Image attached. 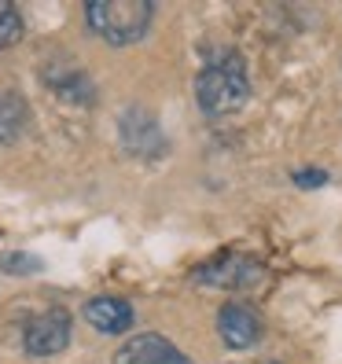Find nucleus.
I'll return each instance as SVG.
<instances>
[{
  "mask_svg": "<svg viewBox=\"0 0 342 364\" xmlns=\"http://www.w3.org/2000/svg\"><path fill=\"white\" fill-rule=\"evenodd\" d=\"M26 118H30L26 100L18 92H11V89H0V144H11L18 133H23Z\"/></svg>",
  "mask_w": 342,
  "mask_h": 364,
  "instance_id": "1a4fd4ad",
  "label": "nucleus"
},
{
  "mask_svg": "<svg viewBox=\"0 0 342 364\" xmlns=\"http://www.w3.org/2000/svg\"><path fill=\"white\" fill-rule=\"evenodd\" d=\"M196 100H199V107L210 118L240 111V107L250 100V77H247L243 55L228 52L218 63H210V67L199 74V81H196Z\"/></svg>",
  "mask_w": 342,
  "mask_h": 364,
  "instance_id": "f257e3e1",
  "label": "nucleus"
},
{
  "mask_svg": "<svg viewBox=\"0 0 342 364\" xmlns=\"http://www.w3.org/2000/svg\"><path fill=\"white\" fill-rule=\"evenodd\" d=\"M85 320L103 335H122V331L133 328V306L122 302V298L103 294V298H92V302L85 306Z\"/></svg>",
  "mask_w": 342,
  "mask_h": 364,
  "instance_id": "0eeeda50",
  "label": "nucleus"
},
{
  "mask_svg": "<svg viewBox=\"0 0 342 364\" xmlns=\"http://www.w3.org/2000/svg\"><path fill=\"white\" fill-rule=\"evenodd\" d=\"M18 41H23V15H18L15 4L0 0V52L18 45Z\"/></svg>",
  "mask_w": 342,
  "mask_h": 364,
  "instance_id": "9d476101",
  "label": "nucleus"
},
{
  "mask_svg": "<svg viewBox=\"0 0 342 364\" xmlns=\"http://www.w3.org/2000/svg\"><path fill=\"white\" fill-rule=\"evenodd\" d=\"M23 346L30 357H55L70 346V313L67 309H48L33 316L26 324Z\"/></svg>",
  "mask_w": 342,
  "mask_h": 364,
  "instance_id": "7ed1b4c3",
  "label": "nucleus"
},
{
  "mask_svg": "<svg viewBox=\"0 0 342 364\" xmlns=\"http://www.w3.org/2000/svg\"><path fill=\"white\" fill-rule=\"evenodd\" d=\"M155 8L147 0H92L85 8L92 33H100L107 45H133L151 26Z\"/></svg>",
  "mask_w": 342,
  "mask_h": 364,
  "instance_id": "f03ea898",
  "label": "nucleus"
},
{
  "mask_svg": "<svg viewBox=\"0 0 342 364\" xmlns=\"http://www.w3.org/2000/svg\"><path fill=\"white\" fill-rule=\"evenodd\" d=\"M45 77H48V89L55 92V96H63L67 103H92V81L85 77L78 67H70V63H59V67H52V70H45Z\"/></svg>",
  "mask_w": 342,
  "mask_h": 364,
  "instance_id": "6e6552de",
  "label": "nucleus"
},
{
  "mask_svg": "<svg viewBox=\"0 0 342 364\" xmlns=\"http://www.w3.org/2000/svg\"><path fill=\"white\" fill-rule=\"evenodd\" d=\"M196 280L206 287H250L262 280V265L250 262V258H221V262H210L196 272Z\"/></svg>",
  "mask_w": 342,
  "mask_h": 364,
  "instance_id": "39448f33",
  "label": "nucleus"
},
{
  "mask_svg": "<svg viewBox=\"0 0 342 364\" xmlns=\"http://www.w3.org/2000/svg\"><path fill=\"white\" fill-rule=\"evenodd\" d=\"M324 181H328V173H324V169H313V173L306 169V173H298V177H294V184H298V188H320Z\"/></svg>",
  "mask_w": 342,
  "mask_h": 364,
  "instance_id": "f8f14e48",
  "label": "nucleus"
},
{
  "mask_svg": "<svg viewBox=\"0 0 342 364\" xmlns=\"http://www.w3.org/2000/svg\"><path fill=\"white\" fill-rule=\"evenodd\" d=\"M114 364H191V360L162 335H137L114 353Z\"/></svg>",
  "mask_w": 342,
  "mask_h": 364,
  "instance_id": "20e7f679",
  "label": "nucleus"
},
{
  "mask_svg": "<svg viewBox=\"0 0 342 364\" xmlns=\"http://www.w3.org/2000/svg\"><path fill=\"white\" fill-rule=\"evenodd\" d=\"M218 331H221V338H225V346L247 350V346H254V342H258L262 324H258V313H254V309H247V306H240V302H228V306L221 309V316H218Z\"/></svg>",
  "mask_w": 342,
  "mask_h": 364,
  "instance_id": "423d86ee",
  "label": "nucleus"
},
{
  "mask_svg": "<svg viewBox=\"0 0 342 364\" xmlns=\"http://www.w3.org/2000/svg\"><path fill=\"white\" fill-rule=\"evenodd\" d=\"M0 269H11V272H37L41 262H37V258H0Z\"/></svg>",
  "mask_w": 342,
  "mask_h": 364,
  "instance_id": "9b49d317",
  "label": "nucleus"
}]
</instances>
